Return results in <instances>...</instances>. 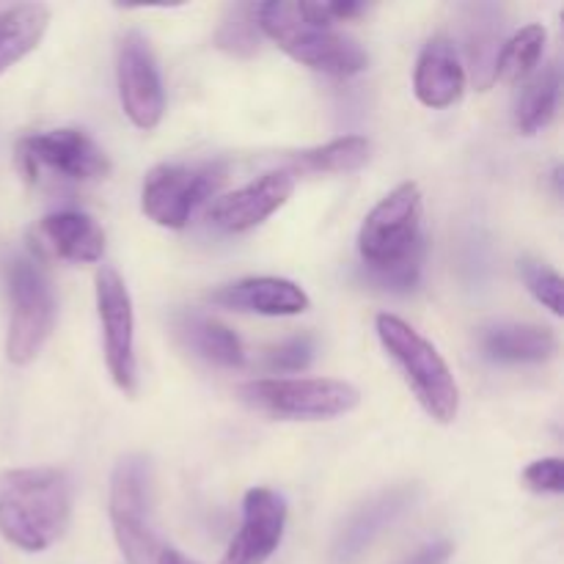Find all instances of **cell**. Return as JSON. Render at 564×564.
Returning <instances> with one entry per match:
<instances>
[{"mask_svg": "<svg viewBox=\"0 0 564 564\" xmlns=\"http://www.w3.org/2000/svg\"><path fill=\"white\" fill-rule=\"evenodd\" d=\"M72 518V479L58 468H11L0 474V534L25 554L64 538Z\"/></svg>", "mask_w": 564, "mask_h": 564, "instance_id": "1", "label": "cell"}, {"mask_svg": "<svg viewBox=\"0 0 564 564\" xmlns=\"http://www.w3.org/2000/svg\"><path fill=\"white\" fill-rule=\"evenodd\" d=\"M257 22L262 36L279 44L292 61L314 72L352 77L369 66L367 50L356 39L336 31V25L328 22L312 20L301 3H284V0L259 3Z\"/></svg>", "mask_w": 564, "mask_h": 564, "instance_id": "2", "label": "cell"}, {"mask_svg": "<svg viewBox=\"0 0 564 564\" xmlns=\"http://www.w3.org/2000/svg\"><path fill=\"white\" fill-rule=\"evenodd\" d=\"M375 330L430 419L452 424L460 413V389L438 347L397 314H378Z\"/></svg>", "mask_w": 564, "mask_h": 564, "instance_id": "3", "label": "cell"}, {"mask_svg": "<svg viewBox=\"0 0 564 564\" xmlns=\"http://www.w3.org/2000/svg\"><path fill=\"white\" fill-rule=\"evenodd\" d=\"M110 527L127 564H158L160 545L152 523V463L147 455H124L110 474Z\"/></svg>", "mask_w": 564, "mask_h": 564, "instance_id": "4", "label": "cell"}, {"mask_svg": "<svg viewBox=\"0 0 564 564\" xmlns=\"http://www.w3.org/2000/svg\"><path fill=\"white\" fill-rule=\"evenodd\" d=\"M240 400L284 422H328L361 405V391L336 378H268L240 386Z\"/></svg>", "mask_w": 564, "mask_h": 564, "instance_id": "5", "label": "cell"}, {"mask_svg": "<svg viewBox=\"0 0 564 564\" xmlns=\"http://www.w3.org/2000/svg\"><path fill=\"white\" fill-rule=\"evenodd\" d=\"M422 218L424 204L416 182H402L389 196L380 198L358 229L364 270H391L427 251Z\"/></svg>", "mask_w": 564, "mask_h": 564, "instance_id": "6", "label": "cell"}, {"mask_svg": "<svg viewBox=\"0 0 564 564\" xmlns=\"http://www.w3.org/2000/svg\"><path fill=\"white\" fill-rule=\"evenodd\" d=\"M9 334L6 356L25 367L42 352L55 328V295L50 279L33 259H17L9 268Z\"/></svg>", "mask_w": 564, "mask_h": 564, "instance_id": "7", "label": "cell"}, {"mask_svg": "<svg viewBox=\"0 0 564 564\" xmlns=\"http://www.w3.org/2000/svg\"><path fill=\"white\" fill-rule=\"evenodd\" d=\"M226 180V165L198 163L154 165L141 187V209L149 220L163 229H185L193 213L218 193Z\"/></svg>", "mask_w": 564, "mask_h": 564, "instance_id": "8", "label": "cell"}, {"mask_svg": "<svg viewBox=\"0 0 564 564\" xmlns=\"http://www.w3.org/2000/svg\"><path fill=\"white\" fill-rule=\"evenodd\" d=\"M17 165L33 185L47 171L69 182H99L110 174L108 154L86 132L75 130V127L20 138Z\"/></svg>", "mask_w": 564, "mask_h": 564, "instance_id": "9", "label": "cell"}, {"mask_svg": "<svg viewBox=\"0 0 564 564\" xmlns=\"http://www.w3.org/2000/svg\"><path fill=\"white\" fill-rule=\"evenodd\" d=\"M94 295H97V314L102 325L105 364L113 378L116 389L132 397L138 391V364H135V312L124 279L113 268L102 264L94 275Z\"/></svg>", "mask_w": 564, "mask_h": 564, "instance_id": "10", "label": "cell"}, {"mask_svg": "<svg viewBox=\"0 0 564 564\" xmlns=\"http://www.w3.org/2000/svg\"><path fill=\"white\" fill-rule=\"evenodd\" d=\"M116 83L127 119L149 132L163 121L165 91L152 44L141 31H127L116 53Z\"/></svg>", "mask_w": 564, "mask_h": 564, "instance_id": "11", "label": "cell"}, {"mask_svg": "<svg viewBox=\"0 0 564 564\" xmlns=\"http://www.w3.org/2000/svg\"><path fill=\"white\" fill-rule=\"evenodd\" d=\"M295 180L297 176L290 169L268 171V174L257 176L248 185L237 187L235 193L220 196L207 213L209 224L226 235H246V231L257 229L290 202Z\"/></svg>", "mask_w": 564, "mask_h": 564, "instance_id": "12", "label": "cell"}, {"mask_svg": "<svg viewBox=\"0 0 564 564\" xmlns=\"http://www.w3.org/2000/svg\"><path fill=\"white\" fill-rule=\"evenodd\" d=\"M286 529V499L273 488H251L242 499V523L220 564H264L279 551Z\"/></svg>", "mask_w": 564, "mask_h": 564, "instance_id": "13", "label": "cell"}, {"mask_svg": "<svg viewBox=\"0 0 564 564\" xmlns=\"http://www.w3.org/2000/svg\"><path fill=\"white\" fill-rule=\"evenodd\" d=\"M209 303L229 312L262 314V317H297L312 308V297L301 284L279 275H251L209 292Z\"/></svg>", "mask_w": 564, "mask_h": 564, "instance_id": "14", "label": "cell"}, {"mask_svg": "<svg viewBox=\"0 0 564 564\" xmlns=\"http://www.w3.org/2000/svg\"><path fill=\"white\" fill-rule=\"evenodd\" d=\"M33 251L72 264H94L105 253V231L97 220L77 209H58L31 229Z\"/></svg>", "mask_w": 564, "mask_h": 564, "instance_id": "15", "label": "cell"}, {"mask_svg": "<svg viewBox=\"0 0 564 564\" xmlns=\"http://www.w3.org/2000/svg\"><path fill=\"white\" fill-rule=\"evenodd\" d=\"M416 488L413 485H400L386 494L375 496L372 501L356 510L345 529L339 532L334 545V560L339 564H352L386 529L394 527L413 505H416Z\"/></svg>", "mask_w": 564, "mask_h": 564, "instance_id": "16", "label": "cell"}, {"mask_svg": "<svg viewBox=\"0 0 564 564\" xmlns=\"http://www.w3.org/2000/svg\"><path fill=\"white\" fill-rule=\"evenodd\" d=\"M466 91V66L449 36H433L422 47L413 69V94L424 108H452Z\"/></svg>", "mask_w": 564, "mask_h": 564, "instance_id": "17", "label": "cell"}, {"mask_svg": "<svg viewBox=\"0 0 564 564\" xmlns=\"http://www.w3.org/2000/svg\"><path fill=\"white\" fill-rule=\"evenodd\" d=\"M560 339L545 325L499 323L479 334V350L494 364H545L556 356Z\"/></svg>", "mask_w": 564, "mask_h": 564, "instance_id": "18", "label": "cell"}, {"mask_svg": "<svg viewBox=\"0 0 564 564\" xmlns=\"http://www.w3.org/2000/svg\"><path fill=\"white\" fill-rule=\"evenodd\" d=\"M463 50L471 69V80L479 91H488L496 83V61L501 53V9L494 3H477L463 9ZM463 64V66H466Z\"/></svg>", "mask_w": 564, "mask_h": 564, "instance_id": "19", "label": "cell"}, {"mask_svg": "<svg viewBox=\"0 0 564 564\" xmlns=\"http://www.w3.org/2000/svg\"><path fill=\"white\" fill-rule=\"evenodd\" d=\"M176 330L196 356L215 367L240 369L246 364V347H242L240 336L218 319L204 317V314H182L176 317Z\"/></svg>", "mask_w": 564, "mask_h": 564, "instance_id": "20", "label": "cell"}, {"mask_svg": "<svg viewBox=\"0 0 564 564\" xmlns=\"http://www.w3.org/2000/svg\"><path fill=\"white\" fill-rule=\"evenodd\" d=\"M50 28V9L42 3H20L0 11V75L31 55Z\"/></svg>", "mask_w": 564, "mask_h": 564, "instance_id": "21", "label": "cell"}, {"mask_svg": "<svg viewBox=\"0 0 564 564\" xmlns=\"http://www.w3.org/2000/svg\"><path fill=\"white\" fill-rule=\"evenodd\" d=\"M372 154V143L364 135H345L323 143V147L303 149L292 154L290 171L292 174H350V171L364 169Z\"/></svg>", "mask_w": 564, "mask_h": 564, "instance_id": "22", "label": "cell"}, {"mask_svg": "<svg viewBox=\"0 0 564 564\" xmlns=\"http://www.w3.org/2000/svg\"><path fill=\"white\" fill-rule=\"evenodd\" d=\"M560 66L549 64L545 69L534 72L527 83H523L521 94L516 102V127L523 135H538L540 130L554 121L556 108H560Z\"/></svg>", "mask_w": 564, "mask_h": 564, "instance_id": "23", "label": "cell"}, {"mask_svg": "<svg viewBox=\"0 0 564 564\" xmlns=\"http://www.w3.org/2000/svg\"><path fill=\"white\" fill-rule=\"evenodd\" d=\"M545 42H549V31L538 22L523 25L521 31L512 33L505 44H501L499 61H496V80L505 83H521L538 69L540 58H543Z\"/></svg>", "mask_w": 564, "mask_h": 564, "instance_id": "24", "label": "cell"}, {"mask_svg": "<svg viewBox=\"0 0 564 564\" xmlns=\"http://www.w3.org/2000/svg\"><path fill=\"white\" fill-rule=\"evenodd\" d=\"M259 42H262V31L257 22V6H231L215 33V44L237 58H251L253 53H259Z\"/></svg>", "mask_w": 564, "mask_h": 564, "instance_id": "25", "label": "cell"}, {"mask_svg": "<svg viewBox=\"0 0 564 564\" xmlns=\"http://www.w3.org/2000/svg\"><path fill=\"white\" fill-rule=\"evenodd\" d=\"M521 279L527 284V290L532 292L534 301L543 303L551 314L562 317V279L554 268H549L545 262H538V259H521Z\"/></svg>", "mask_w": 564, "mask_h": 564, "instance_id": "26", "label": "cell"}, {"mask_svg": "<svg viewBox=\"0 0 564 564\" xmlns=\"http://www.w3.org/2000/svg\"><path fill=\"white\" fill-rule=\"evenodd\" d=\"M314 361V341L312 336H292L281 345L270 347L264 364L273 372H306Z\"/></svg>", "mask_w": 564, "mask_h": 564, "instance_id": "27", "label": "cell"}, {"mask_svg": "<svg viewBox=\"0 0 564 564\" xmlns=\"http://www.w3.org/2000/svg\"><path fill=\"white\" fill-rule=\"evenodd\" d=\"M523 485L534 494L543 496H560L564 494V477H562V460L560 457H543L527 466L523 471Z\"/></svg>", "mask_w": 564, "mask_h": 564, "instance_id": "28", "label": "cell"}, {"mask_svg": "<svg viewBox=\"0 0 564 564\" xmlns=\"http://www.w3.org/2000/svg\"><path fill=\"white\" fill-rule=\"evenodd\" d=\"M452 554H455V545L449 540H438V543L424 545L422 551H416L411 560L402 564H446L452 560Z\"/></svg>", "mask_w": 564, "mask_h": 564, "instance_id": "29", "label": "cell"}, {"mask_svg": "<svg viewBox=\"0 0 564 564\" xmlns=\"http://www.w3.org/2000/svg\"><path fill=\"white\" fill-rule=\"evenodd\" d=\"M158 564H198V562L187 560V556L180 554V551H176V549H163V551H160Z\"/></svg>", "mask_w": 564, "mask_h": 564, "instance_id": "30", "label": "cell"}]
</instances>
